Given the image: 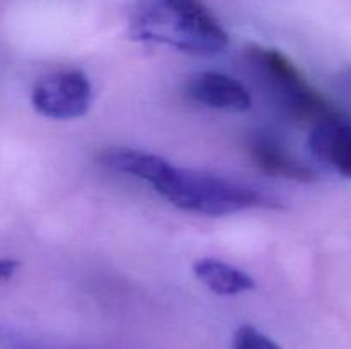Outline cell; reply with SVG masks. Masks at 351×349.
I'll return each instance as SVG.
<instances>
[{
	"label": "cell",
	"mask_w": 351,
	"mask_h": 349,
	"mask_svg": "<svg viewBox=\"0 0 351 349\" xmlns=\"http://www.w3.org/2000/svg\"><path fill=\"white\" fill-rule=\"evenodd\" d=\"M105 166L132 174L149 183L161 197L182 211L206 216H228L269 201L261 192L218 174L173 166L165 157L127 147L103 151L99 157Z\"/></svg>",
	"instance_id": "1"
},
{
	"label": "cell",
	"mask_w": 351,
	"mask_h": 349,
	"mask_svg": "<svg viewBox=\"0 0 351 349\" xmlns=\"http://www.w3.org/2000/svg\"><path fill=\"white\" fill-rule=\"evenodd\" d=\"M130 34L194 55L219 53L230 41L201 0H134Z\"/></svg>",
	"instance_id": "2"
},
{
	"label": "cell",
	"mask_w": 351,
	"mask_h": 349,
	"mask_svg": "<svg viewBox=\"0 0 351 349\" xmlns=\"http://www.w3.org/2000/svg\"><path fill=\"white\" fill-rule=\"evenodd\" d=\"M243 57L261 89L293 122L315 125L338 113L328 99L308 84L300 68L280 50L249 44Z\"/></svg>",
	"instance_id": "3"
},
{
	"label": "cell",
	"mask_w": 351,
	"mask_h": 349,
	"mask_svg": "<svg viewBox=\"0 0 351 349\" xmlns=\"http://www.w3.org/2000/svg\"><path fill=\"white\" fill-rule=\"evenodd\" d=\"M93 89L81 70H60L47 75L34 86L31 103L47 118L71 120L86 115L91 106Z\"/></svg>",
	"instance_id": "4"
},
{
	"label": "cell",
	"mask_w": 351,
	"mask_h": 349,
	"mask_svg": "<svg viewBox=\"0 0 351 349\" xmlns=\"http://www.w3.org/2000/svg\"><path fill=\"white\" fill-rule=\"evenodd\" d=\"M308 147L319 161L341 177L351 178V123L341 113L312 125Z\"/></svg>",
	"instance_id": "5"
},
{
	"label": "cell",
	"mask_w": 351,
	"mask_h": 349,
	"mask_svg": "<svg viewBox=\"0 0 351 349\" xmlns=\"http://www.w3.org/2000/svg\"><path fill=\"white\" fill-rule=\"evenodd\" d=\"M187 94L194 101L223 112H245L252 98L245 86L221 72H199L187 82Z\"/></svg>",
	"instance_id": "6"
},
{
	"label": "cell",
	"mask_w": 351,
	"mask_h": 349,
	"mask_svg": "<svg viewBox=\"0 0 351 349\" xmlns=\"http://www.w3.org/2000/svg\"><path fill=\"white\" fill-rule=\"evenodd\" d=\"M249 154L254 164L271 177L287 178L295 181H314L315 173L298 159L280 139L269 133L259 132L249 140Z\"/></svg>",
	"instance_id": "7"
},
{
	"label": "cell",
	"mask_w": 351,
	"mask_h": 349,
	"mask_svg": "<svg viewBox=\"0 0 351 349\" xmlns=\"http://www.w3.org/2000/svg\"><path fill=\"white\" fill-rule=\"evenodd\" d=\"M194 274L206 287L219 296H235L256 287L252 277L218 259H201L194 263Z\"/></svg>",
	"instance_id": "8"
},
{
	"label": "cell",
	"mask_w": 351,
	"mask_h": 349,
	"mask_svg": "<svg viewBox=\"0 0 351 349\" xmlns=\"http://www.w3.org/2000/svg\"><path fill=\"white\" fill-rule=\"evenodd\" d=\"M232 349H281L273 339L264 335L252 325H242L235 332Z\"/></svg>",
	"instance_id": "9"
},
{
	"label": "cell",
	"mask_w": 351,
	"mask_h": 349,
	"mask_svg": "<svg viewBox=\"0 0 351 349\" xmlns=\"http://www.w3.org/2000/svg\"><path fill=\"white\" fill-rule=\"evenodd\" d=\"M19 263L12 259H0V281H7L14 276Z\"/></svg>",
	"instance_id": "10"
}]
</instances>
